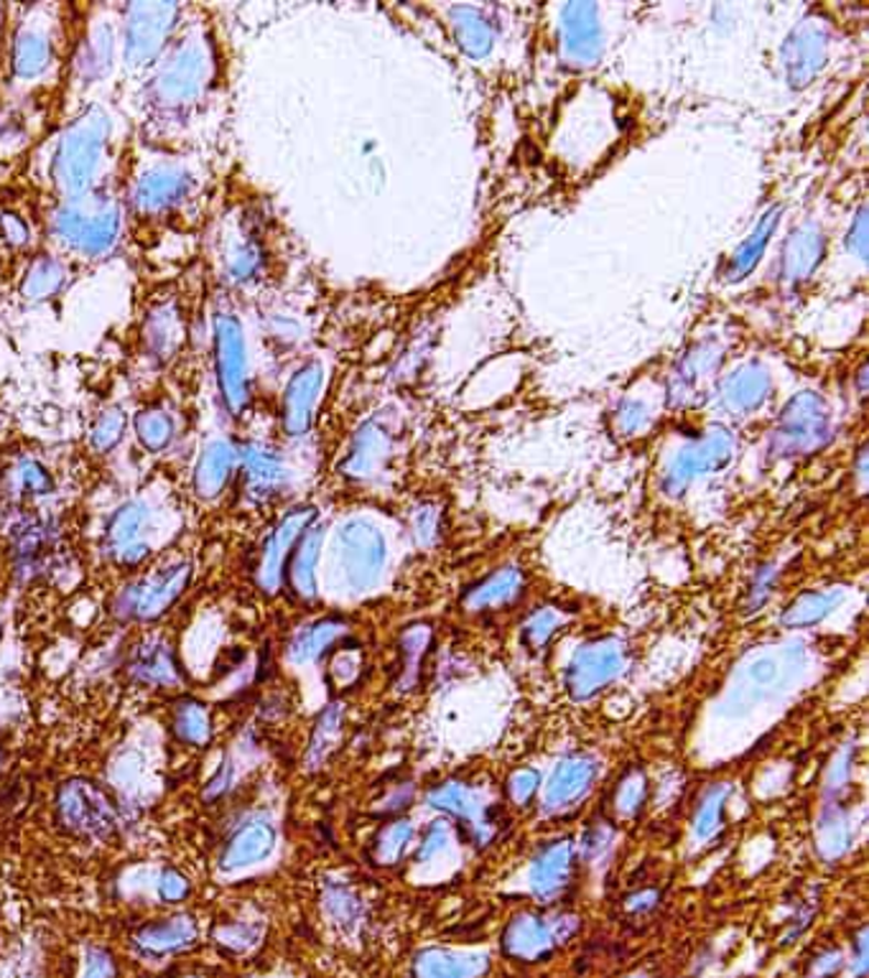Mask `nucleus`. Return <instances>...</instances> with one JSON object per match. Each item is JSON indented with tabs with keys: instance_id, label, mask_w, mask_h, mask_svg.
<instances>
[{
	"instance_id": "14",
	"label": "nucleus",
	"mask_w": 869,
	"mask_h": 978,
	"mask_svg": "<svg viewBox=\"0 0 869 978\" xmlns=\"http://www.w3.org/2000/svg\"><path fill=\"white\" fill-rule=\"evenodd\" d=\"M316 512L312 508H296L286 512L279 520V525L271 530V535L265 537L263 551H261V564H258V584L265 591H275L286 576L289 556L294 551L298 537L304 535L306 528H312Z\"/></svg>"
},
{
	"instance_id": "29",
	"label": "nucleus",
	"mask_w": 869,
	"mask_h": 978,
	"mask_svg": "<svg viewBox=\"0 0 869 978\" xmlns=\"http://www.w3.org/2000/svg\"><path fill=\"white\" fill-rule=\"evenodd\" d=\"M275 846V830L265 821H250L230 838L222 854V869H242L265 859Z\"/></svg>"
},
{
	"instance_id": "63",
	"label": "nucleus",
	"mask_w": 869,
	"mask_h": 978,
	"mask_svg": "<svg viewBox=\"0 0 869 978\" xmlns=\"http://www.w3.org/2000/svg\"><path fill=\"white\" fill-rule=\"evenodd\" d=\"M335 675H337V678H339V675H343L345 683H349L357 675V663H355V660H352V663H349V658L343 655L335 663Z\"/></svg>"
},
{
	"instance_id": "50",
	"label": "nucleus",
	"mask_w": 869,
	"mask_h": 978,
	"mask_svg": "<svg viewBox=\"0 0 869 978\" xmlns=\"http://www.w3.org/2000/svg\"><path fill=\"white\" fill-rule=\"evenodd\" d=\"M339 729H343V714H339L337 706H332L322 714L319 724H316L312 747H308V762L319 764L332 752V747L339 741Z\"/></svg>"
},
{
	"instance_id": "16",
	"label": "nucleus",
	"mask_w": 869,
	"mask_h": 978,
	"mask_svg": "<svg viewBox=\"0 0 869 978\" xmlns=\"http://www.w3.org/2000/svg\"><path fill=\"white\" fill-rule=\"evenodd\" d=\"M324 370L319 362H306L291 374L281 395L279 419L286 436H304L314 423L316 403H319Z\"/></svg>"
},
{
	"instance_id": "37",
	"label": "nucleus",
	"mask_w": 869,
	"mask_h": 978,
	"mask_svg": "<svg viewBox=\"0 0 869 978\" xmlns=\"http://www.w3.org/2000/svg\"><path fill=\"white\" fill-rule=\"evenodd\" d=\"M131 671L138 681L153 683V686H174L178 681L172 652L161 642H145L135 650Z\"/></svg>"
},
{
	"instance_id": "57",
	"label": "nucleus",
	"mask_w": 869,
	"mask_h": 978,
	"mask_svg": "<svg viewBox=\"0 0 869 978\" xmlns=\"http://www.w3.org/2000/svg\"><path fill=\"white\" fill-rule=\"evenodd\" d=\"M609 838H612V830L602 826V823H599V826H591L587 834H584V841H582L584 856H587V859H597V856H602L609 846Z\"/></svg>"
},
{
	"instance_id": "24",
	"label": "nucleus",
	"mask_w": 869,
	"mask_h": 978,
	"mask_svg": "<svg viewBox=\"0 0 869 978\" xmlns=\"http://www.w3.org/2000/svg\"><path fill=\"white\" fill-rule=\"evenodd\" d=\"M72 279V263L59 252H36L21 275V296L29 304H46L67 289Z\"/></svg>"
},
{
	"instance_id": "6",
	"label": "nucleus",
	"mask_w": 869,
	"mask_h": 978,
	"mask_svg": "<svg viewBox=\"0 0 869 978\" xmlns=\"http://www.w3.org/2000/svg\"><path fill=\"white\" fill-rule=\"evenodd\" d=\"M182 6L128 3L120 15V64L128 72H149L182 29Z\"/></svg>"
},
{
	"instance_id": "64",
	"label": "nucleus",
	"mask_w": 869,
	"mask_h": 978,
	"mask_svg": "<svg viewBox=\"0 0 869 978\" xmlns=\"http://www.w3.org/2000/svg\"><path fill=\"white\" fill-rule=\"evenodd\" d=\"M227 782H230V770H222V772H217V778L213 780V785L207 787V795L209 797H217L219 793H222V790L227 787Z\"/></svg>"
},
{
	"instance_id": "30",
	"label": "nucleus",
	"mask_w": 869,
	"mask_h": 978,
	"mask_svg": "<svg viewBox=\"0 0 869 978\" xmlns=\"http://www.w3.org/2000/svg\"><path fill=\"white\" fill-rule=\"evenodd\" d=\"M770 393L768 372L758 365H745L735 370L721 385V401L735 413L758 411Z\"/></svg>"
},
{
	"instance_id": "52",
	"label": "nucleus",
	"mask_w": 869,
	"mask_h": 978,
	"mask_svg": "<svg viewBox=\"0 0 869 978\" xmlns=\"http://www.w3.org/2000/svg\"><path fill=\"white\" fill-rule=\"evenodd\" d=\"M645 793H648V787H645L643 774L630 772L628 778L620 782V787H617V795H615L617 813L624 815V818L638 815V811L643 808V803H645Z\"/></svg>"
},
{
	"instance_id": "31",
	"label": "nucleus",
	"mask_w": 869,
	"mask_h": 978,
	"mask_svg": "<svg viewBox=\"0 0 869 978\" xmlns=\"http://www.w3.org/2000/svg\"><path fill=\"white\" fill-rule=\"evenodd\" d=\"M487 968V958L479 953L424 950L416 958V978H477Z\"/></svg>"
},
{
	"instance_id": "55",
	"label": "nucleus",
	"mask_w": 869,
	"mask_h": 978,
	"mask_svg": "<svg viewBox=\"0 0 869 978\" xmlns=\"http://www.w3.org/2000/svg\"><path fill=\"white\" fill-rule=\"evenodd\" d=\"M541 785V778L535 770H518L515 774H510L508 780V795L510 801L518 805H525L531 797L535 795V790Z\"/></svg>"
},
{
	"instance_id": "28",
	"label": "nucleus",
	"mask_w": 869,
	"mask_h": 978,
	"mask_svg": "<svg viewBox=\"0 0 869 978\" xmlns=\"http://www.w3.org/2000/svg\"><path fill=\"white\" fill-rule=\"evenodd\" d=\"M131 428L141 448L151 454H159L166 452V448L176 442L178 415L172 405L149 403L138 408L131 421Z\"/></svg>"
},
{
	"instance_id": "27",
	"label": "nucleus",
	"mask_w": 869,
	"mask_h": 978,
	"mask_svg": "<svg viewBox=\"0 0 869 978\" xmlns=\"http://www.w3.org/2000/svg\"><path fill=\"white\" fill-rule=\"evenodd\" d=\"M574 851L568 841L551 844L535 856L531 867V890L539 900H556L572 877Z\"/></svg>"
},
{
	"instance_id": "46",
	"label": "nucleus",
	"mask_w": 869,
	"mask_h": 978,
	"mask_svg": "<svg viewBox=\"0 0 869 978\" xmlns=\"http://www.w3.org/2000/svg\"><path fill=\"white\" fill-rule=\"evenodd\" d=\"M428 803L434 805L436 811L449 813L454 818L461 821H472L477 813V795L461 782H446V785L436 787L432 795H428Z\"/></svg>"
},
{
	"instance_id": "26",
	"label": "nucleus",
	"mask_w": 869,
	"mask_h": 978,
	"mask_svg": "<svg viewBox=\"0 0 869 978\" xmlns=\"http://www.w3.org/2000/svg\"><path fill=\"white\" fill-rule=\"evenodd\" d=\"M826 41L816 26L801 23L785 44V72L793 85H808L824 67Z\"/></svg>"
},
{
	"instance_id": "9",
	"label": "nucleus",
	"mask_w": 869,
	"mask_h": 978,
	"mask_svg": "<svg viewBox=\"0 0 869 978\" xmlns=\"http://www.w3.org/2000/svg\"><path fill=\"white\" fill-rule=\"evenodd\" d=\"M189 341V312L176 296L149 301L138 322V347L153 365H169Z\"/></svg>"
},
{
	"instance_id": "35",
	"label": "nucleus",
	"mask_w": 869,
	"mask_h": 978,
	"mask_svg": "<svg viewBox=\"0 0 869 978\" xmlns=\"http://www.w3.org/2000/svg\"><path fill=\"white\" fill-rule=\"evenodd\" d=\"M319 545H322V530L319 528H306L304 535L298 537L294 551H291V586L298 597L312 599L316 594V561H319Z\"/></svg>"
},
{
	"instance_id": "54",
	"label": "nucleus",
	"mask_w": 869,
	"mask_h": 978,
	"mask_svg": "<svg viewBox=\"0 0 869 978\" xmlns=\"http://www.w3.org/2000/svg\"><path fill=\"white\" fill-rule=\"evenodd\" d=\"M327 910L329 915L343 925L355 923L357 915H360V904H357L355 896L343 890V887H335V890L327 892Z\"/></svg>"
},
{
	"instance_id": "21",
	"label": "nucleus",
	"mask_w": 869,
	"mask_h": 978,
	"mask_svg": "<svg viewBox=\"0 0 869 978\" xmlns=\"http://www.w3.org/2000/svg\"><path fill=\"white\" fill-rule=\"evenodd\" d=\"M597 778V768L589 757H566L551 772L546 793H543V811L558 813L572 808L589 793L591 782Z\"/></svg>"
},
{
	"instance_id": "5",
	"label": "nucleus",
	"mask_w": 869,
	"mask_h": 978,
	"mask_svg": "<svg viewBox=\"0 0 869 978\" xmlns=\"http://www.w3.org/2000/svg\"><path fill=\"white\" fill-rule=\"evenodd\" d=\"M199 176L184 161H153L128 184L126 211L141 222H169L197 202Z\"/></svg>"
},
{
	"instance_id": "15",
	"label": "nucleus",
	"mask_w": 869,
	"mask_h": 978,
	"mask_svg": "<svg viewBox=\"0 0 869 978\" xmlns=\"http://www.w3.org/2000/svg\"><path fill=\"white\" fill-rule=\"evenodd\" d=\"M576 931V920L568 915H558L554 920H543L535 915H518L508 925L506 950L515 958L535 960L548 956L558 943H564L568 935Z\"/></svg>"
},
{
	"instance_id": "53",
	"label": "nucleus",
	"mask_w": 869,
	"mask_h": 978,
	"mask_svg": "<svg viewBox=\"0 0 869 978\" xmlns=\"http://www.w3.org/2000/svg\"><path fill=\"white\" fill-rule=\"evenodd\" d=\"M558 622H562V617H558L554 609L535 611V615L528 619L525 627H523V640L531 648L539 650V648H543L551 640V634H554Z\"/></svg>"
},
{
	"instance_id": "32",
	"label": "nucleus",
	"mask_w": 869,
	"mask_h": 978,
	"mask_svg": "<svg viewBox=\"0 0 869 978\" xmlns=\"http://www.w3.org/2000/svg\"><path fill=\"white\" fill-rule=\"evenodd\" d=\"M824 256V238L816 227H801L793 232L791 242L783 252V279L803 281L816 271Z\"/></svg>"
},
{
	"instance_id": "51",
	"label": "nucleus",
	"mask_w": 869,
	"mask_h": 978,
	"mask_svg": "<svg viewBox=\"0 0 869 978\" xmlns=\"http://www.w3.org/2000/svg\"><path fill=\"white\" fill-rule=\"evenodd\" d=\"M413 828L409 821H393L378 834L376 841V861L380 863H395L405 851V846L411 844Z\"/></svg>"
},
{
	"instance_id": "43",
	"label": "nucleus",
	"mask_w": 869,
	"mask_h": 978,
	"mask_svg": "<svg viewBox=\"0 0 869 978\" xmlns=\"http://www.w3.org/2000/svg\"><path fill=\"white\" fill-rule=\"evenodd\" d=\"M34 240V225L21 209L0 207V248L11 256H26Z\"/></svg>"
},
{
	"instance_id": "20",
	"label": "nucleus",
	"mask_w": 869,
	"mask_h": 978,
	"mask_svg": "<svg viewBox=\"0 0 869 978\" xmlns=\"http://www.w3.org/2000/svg\"><path fill=\"white\" fill-rule=\"evenodd\" d=\"M149 508L143 502H128L112 512L105 528V545L118 564L138 566L149 558V543L143 541V530L149 528Z\"/></svg>"
},
{
	"instance_id": "42",
	"label": "nucleus",
	"mask_w": 869,
	"mask_h": 978,
	"mask_svg": "<svg viewBox=\"0 0 869 978\" xmlns=\"http://www.w3.org/2000/svg\"><path fill=\"white\" fill-rule=\"evenodd\" d=\"M343 622L337 619H324V622H316L312 627H306L304 632H298L294 642L289 648V658L294 663H308V660H316L327 650L332 642H335L339 634H343Z\"/></svg>"
},
{
	"instance_id": "34",
	"label": "nucleus",
	"mask_w": 869,
	"mask_h": 978,
	"mask_svg": "<svg viewBox=\"0 0 869 978\" xmlns=\"http://www.w3.org/2000/svg\"><path fill=\"white\" fill-rule=\"evenodd\" d=\"M194 937H197V925H194V920L186 915H176L174 920H169V923H153L141 927V931L135 933V943L141 945L143 950L164 956V953H174L186 948V945H192Z\"/></svg>"
},
{
	"instance_id": "49",
	"label": "nucleus",
	"mask_w": 869,
	"mask_h": 978,
	"mask_svg": "<svg viewBox=\"0 0 869 978\" xmlns=\"http://www.w3.org/2000/svg\"><path fill=\"white\" fill-rule=\"evenodd\" d=\"M209 714L205 706L194 704V700H186L176 708V734L189 745H205L209 739Z\"/></svg>"
},
{
	"instance_id": "25",
	"label": "nucleus",
	"mask_w": 869,
	"mask_h": 978,
	"mask_svg": "<svg viewBox=\"0 0 869 978\" xmlns=\"http://www.w3.org/2000/svg\"><path fill=\"white\" fill-rule=\"evenodd\" d=\"M116 52H118V34L110 23H97V26L87 29L83 36V44L77 46L75 56V72L83 85H95L102 77H108L112 67H116Z\"/></svg>"
},
{
	"instance_id": "2",
	"label": "nucleus",
	"mask_w": 869,
	"mask_h": 978,
	"mask_svg": "<svg viewBox=\"0 0 869 978\" xmlns=\"http://www.w3.org/2000/svg\"><path fill=\"white\" fill-rule=\"evenodd\" d=\"M145 75V108L161 120H184L199 110L215 85L213 41L205 34H176L172 46Z\"/></svg>"
},
{
	"instance_id": "13",
	"label": "nucleus",
	"mask_w": 869,
	"mask_h": 978,
	"mask_svg": "<svg viewBox=\"0 0 869 978\" xmlns=\"http://www.w3.org/2000/svg\"><path fill=\"white\" fill-rule=\"evenodd\" d=\"M192 578V566L182 561L164 570H159L156 576L143 578V582L133 584L123 597H120V609H126L123 615H131L138 619H153L174 605L182 597Z\"/></svg>"
},
{
	"instance_id": "44",
	"label": "nucleus",
	"mask_w": 869,
	"mask_h": 978,
	"mask_svg": "<svg viewBox=\"0 0 869 978\" xmlns=\"http://www.w3.org/2000/svg\"><path fill=\"white\" fill-rule=\"evenodd\" d=\"M851 844V828L847 815H844L834 803H828L822 821H818V851L826 859H839Z\"/></svg>"
},
{
	"instance_id": "18",
	"label": "nucleus",
	"mask_w": 869,
	"mask_h": 978,
	"mask_svg": "<svg viewBox=\"0 0 869 978\" xmlns=\"http://www.w3.org/2000/svg\"><path fill=\"white\" fill-rule=\"evenodd\" d=\"M8 64H11V75L19 82H36L46 77L48 69L56 64V41L52 31L42 23H21L19 31L11 36Z\"/></svg>"
},
{
	"instance_id": "10",
	"label": "nucleus",
	"mask_w": 869,
	"mask_h": 978,
	"mask_svg": "<svg viewBox=\"0 0 869 978\" xmlns=\"http://www.w3.org/2000/svg\"><path fill=\"white\" fill-rule=\"evenodd\" d=\"M337 553L347 584L355 591H365L378 584L385 564V541L376 525L365 520H349L337 535Z\"/></svg>"
},
{
	"instance_id": "47",
	"label": "nucleus",
	"mask_w": 869,
	"mask_h": 978,
	"mask_svg": "<svg viewBox=\"0 0 869 978\" xmlns=\"http://www.w3.org/2000/svg\"><path fill=\"white\" fill-rule=\"evenodd\" d=\"M729 797V787L727 785H714L704 793L702 803H698L696 811V821H694V834L696 838H712L717 834L721 826V811H725V803Z\"/></svg>"
},
{
	"instance_id": "8",
	"label": "nucleus",
	"mask_w": 869,
	"mask_h": 978,
	"mask_svg": "<svg viewBox=\"0 0 869 978\" xmlns=\"http://www.w3.org/2000/svg\"><path fill=\"white\" fill-rule=\"evenodd\" d=\"M803 665V652L799 645L783 648L781 652L754 655L742 671L737 673L735 686L725 698V711L729 716H742L765 700L770 691L785 688Z\"/></svg>"
},
{
	"instance_id": "7",
	"label": "nucleus",
	"mask_w": 869,
	"mask_h": 978,
	"mask_svg": "<svg viewBox=\"0 0 869 978\" xmlns=\"http://www.w3.org/2000/svg\"><path fill=\"white\" fill-rule=\"evenodd\" d=\"M268 242L263 227L250 215H232L219 225L215 238V265L227 291L258 285L268 273Z\"/></svg>"
},
{
	"instance_id": "3",
	"label": "nucleus",
	"mask_w": 869,
	"mask_h": 978,
	"mask_svg": "<svg viewBox=\"0 0 869 978\" xmlns=\"http://www.w3.org/2000/svg\"><path fill=\"white\" fill-rule=\"evenodd\" d=\"M44 225L64 260L97 263L123 242L126 207L110 189H97L79 199H59L48 209Z\"/></svg>"
},
{
	"instance_id": "23",
	"label": "nucleus",
	"mask_w": 869,
	"mask_h": 978,
	"mask_svg": "<svg viewBox=\"0 0 869 978\" xmlns=\"http://www.w3.org/2000/svg\"><path fill=\"white\" fill-rule=\"evenodd\" d=\"M562 44L568 62L595 64L602 54V31L597 23L595 6H566L562 23Z\"/></svg>"
},
{
	"instance_id": "36",
	"label": "nucleus",
	"mask_w": 869,
	"mask_h": 978,
	"mask_svg": "<svg viewBox=\"0 0 869 978\" xmlns=\"http://www.w3.org/2000/svg\"><path fill=\"white\" fill-rule=\"evenodd\" d=\"M521 586H523L521 570L518 568L498 570V574H492L490 578H485L482 584H477L475 589L467 591L465 607L479 611L508 605V601H513L518 594H521Z\"/></svg>"
},
{
	"instance_id": "39",
	"label": "nucleus",
	"mask_w": 869,
	"mask_h": 978,
	"mask_svg": "<svg viewBox=\"0 0 869 978\" xmlns=\"http://www.w3.org/2000/svg\"><path fill=\"white\" fill-rule=\"evenodd\" d=\"M131 426V415L120 405H105L100 413L89 423L87 444L97 454H110L126 438V431Z\"/></svg>"
},
{
	"instance_id": "58",
	"label": "nucleus",
	"mask_w": 869,
	"mask_h": 978,
	"mask_svg": "<svg viewBox=\"0 0 869 978\" xmlns=\"http://www.w3.org/2000/svg\"><path fill=\"white\" fill-rule=\"evenodd\" d=\"M851 760H855V754H851V749L847 747L832 762V770H828V793H836V790H841L844 785H847L849 772H851Z\"/></svg>"
},
{
	"instance_id": "1",
	"label": "nucleus",
	"mask_w": 869,
	"mask_h": 978,
	"mask_svg": "<svg viewBox=\"0 0 869 978\" xmlns=\"http://www.w3.org/2000/svg\"><path fill=\"white\" fill-rule=\"evenodd\" d=\"M116 122L102 105H89L62 128L48 156V184L59 199H79L105 189V171Z\"/></svg>"
},
{
	"instance_id": "40",
	"label": "nucleus",
	"mask_w": 869,
	"mask_h": 978,
	"mask_svg": "<svg viewBox=\"0 0 869 978\" xmlns=\"http://www.w3.org/2000/svg\"><path fill=\"white\" fill-rule=\"evenodd\" d=\"M454 36H457L459 46L465 48V54L482 59L490 54L492 48V29L475 8H457L452 15Z\"/></svg>"
},
{
	"instance_id": "4",
	"label": "nucleus",
	"mask_w": 869,
	"mask_h": 978,
	"mask_svg": "<svg viewBox=\"0 0 869 978\" xmlns=\"http://www.w3.org/2000/svg\"><path fill=\"white\" fill-rule=\"evenodd\" d=\"M213 372L225 413L232 421L246 419L253 403V378L246 326L232 304H217L213 314Z\"/></svg>"
},
{
	"instance_id": "61",
	"label": "nucleus",
	"mask_w": 869,
	"mask_h": 978,
	"mask_svg": "<svg viewBox=\"0 0 869 978\" xmlns=\"http://www.w3.org/2000/svg\"><path fill=\"white\" fill-rule=\"evenodd\" d=\"M85 978H116V964L105 950H89Z\"/></svg>"
},
{
	"instance_id": "62",
	"label": "nucleus",
	"mask_w": 869,
	"mask_h": 978,
	"mask_svg": "<svg viewBox=\"0 0 869 978\" xmlns=\"http://www.w3.org/2000/svg\"><path fill=\"white\" fill-rule=\"evenodd\" d=\"M436 533V512L432 508H424L416 518V535L421 543H432Z\"/></svg>"
},
{
	"instance_id": "17",
	"label": "nucleus",
	"mask_w": 869,
	"mask_h": 978,
	"mask_svg": "<svg viewBox=\"0 0 869 978\" xmlns=\"http://www.w3.org/2000/svg\"><path fill=\"white\" fill-rule=\"evenodd\" d=\"M828 434V413L824 403L814 395H799L787 408L781 426H778V448L783 454H806L822 446Z\"/></svg>"
},
{
	"instance_id": "56",
	"label": "nucleus",
	"mask_w": 869,
	"mask_h": 978,
	"mask_svg": "<svg viewBox=\"0 0 869 978\" xmlns=\"http://www.w3.org/2000/svg\"><path fill=\"white\" fill-rule=\"evenodd\" d=\"M217 941L222 943L225 948L242 953V950H250L258 943V931L256 927H248V925H227L217 933Z\"/></svg>"
},
{
	"instance_id": "60",
	"label": "nucleus",
	"mask_w": 869,
	"mask_h": 978,
	"mask_svg": "<svg viewBox=\"0 0 869 978\" xmlns=\"http://www.w3.org/2000/svg\"><path fill=\"white\" fill-rule=\"evenodd\" d=\"M159 892L166 902H178V900H184L186 892H189V884H186V879L178 874V871L169 869V871H164V877H161Z\"/></svg>"
},
{
	"instance_id": "41",
	"label": "nucleus",
	"mask_w": 869,
	"mask_h": 978,
	"mask_svg": "<svg viewBox=\"0 0 869 978\" xmlns=\"http://www.w3.org/2000/svg\"><path fill=\"white\" fill-rule=\"evenodd\" d=\"M388 454H391V442H388L385 428L368 426L357 436L352 452H349L347 471H352L357 477L370 475V471L378 469V464L385 461Z\"/></svg>"
},
{
	"instance_id": "59",
	"label": "nucleus",
	"mask_w": 869,
	"mask_h": 978,
	"mask_svg": "<svg viewBox=\"0 0 869 978\" xmlns=\"http://www.w3.org/2000/svg\"><path fill=\"white\" fill-rule=\"evenodd\" d=\"M444 846H446V826L442 821H434L432 826H428L424 844H421V849H419V861L434 859V856L442 851Z\"/></svg>"
},
{
	"instance_id": "22",
	"label": "nucleus",
	"mask_w": 869,
	"mask_h": 978,
	"mask_svg": "<svg viewBox=\"0 0 869 978\" xmlns=\"http://www.w3.org/2000/svg\"><path fill=\"white\" fill-rule=\"evenodd\" d=\"M240 446L227 436L209 438L194 464V489L205 500H213L222 492L230 477L238 471Z\"/></svg>"
},
{
	"instance_id": "48",
	"label": "nucleus",
	"mask_w": 869,
	"mask_h": 978,
	"mask_svg": "<svg viewBox=\"0 0 869 978\" xmlns=\"http://www.w3.org/2000/svg\"><path fill=\"white\" fill-rule=\"evenodd\" d=\"M11 477H13V487L26 497H42L54 489V479L48 475V469L42 461L31 459V456H23V459L13 464Z\"/></svg>"
},
{
	"instance_id": "33",
	"label": "nucleus",
	"mask_w": 869,
	"mask_h": 978,
	"mask_svg": "<svg viewBox=\"0 0 869 978\" xmlns=\"http://www.w3.org/2000/svg\"><path fill=\"white\" fill-rule=\"evenodd\" d=\"M781 211H783L781 207H773L770 211H765V217L760 219V225L754 227L750 238H747L742 244H739L737 252L732 256V260H729L727 268H725V279L729 283H737V281L747 279V275L752 273V268L760 263L762 252H765V244L770 242V238H773V232H775V227H778V219H781Z\"/></svg>"
},
{
	"instance_id": "12",
	"label": "nucleus",
	"mask_w": 869,
	"mask_h": 978,
	"mask_svg": "<svg viewBox=\"0 0 869 978\" xmlns=\"http://www.w3.org/2000/svg\"><path fill=\"white\" fill-rule=\"evenodd\" d=\"M59 813L64 826L77 834L105 838L116 826V811L93 782L72 780L62 787Z\"/></svg>"
},
{
	"instance_id": "45",
	"label": "nucleus",
	"mask_w": 869,
	"mask_h": 978,
	"mask_svg": "<svg viewBox=\"0 0 869 978\" xmlns=\"http://www.w3.org/2000/svg\"><path fill=\"white\" fill-rule=\"evenodd\" d=\"M428 640H432V632L428 627H411V630L403 632L401 638V663H403V673L401 681H398V688L409 691L413 683L419 681V671H421V660H424V652L428 648Z\"/></svg>"
},
{
	"instance_id": "38",
	"label": "nucleus",
	"mask_w": 869,
	"mask_h": 978,
	"mask_svg": "<svg viewBox=\"0 0 869 978\" xmlns=\"http://www.w3.org/2000/svg\"><path fill=\"white\" fill-rule=\"evenodd\" d=\"M844 594L839 589L832 591H811L803 594L793 601L791 607L785 609V615L781 622L791 630H801V627H814L822 622L824 617L832 615V611L841 605Z\"/></svg>"
},
{
	"instance_id": "19",
	"label": "nucleus",
	"mask_w": 869,
	"mask_h": 978,
	"mask_svg": "<svg viewBox=\"0 0 869 978\" xmlns=\"http://www.w3.org/2000/svg\"><path fill=\"white\" fill-rule=\"evenodd\" d=\"M238 471L242 477V489H246V495L253 502H263L268 497H273L286 485L289 477L283 456L271 444L263 442H250L240 446Z\"/></svg>"
},
{
	"instance_id": "11",
	"label": "nucleus",
	"mask_w": 869,
	"mask_h": 978,
	"mask_svg": "<svg viewBox=\"0 0 869 978\" xmlns=\"http://www.w3.org/2000/svg\"><path fill=\"white\" fill-rule=\"evenodd\" d=\"M622 648L615 640H597L579 648L566 667V688L574 698H589L622 671Z\"/></svg>"
}]
</instances>
